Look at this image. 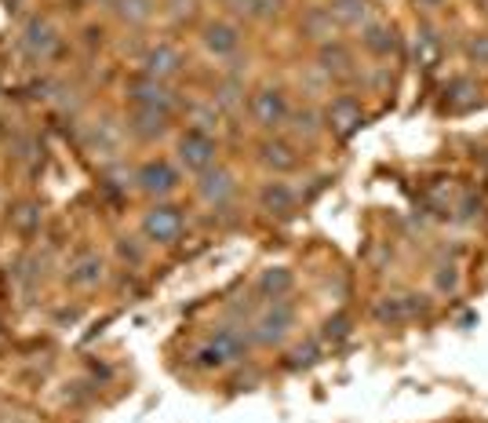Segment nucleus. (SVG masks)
<instances>
[{
	"mask_svg": "<svg viewBox=\"0 0 488 423\" xmlns=\"http://www.w3.org/2000/svg\"><path fill=\"white\" fill-rule=\"evenodd\" d=\"M182 226H186V219H182V212H179L175 205H157V208L146 212V219H143V234H146L150 241H157V244L179 241Z\"/></svg>",
	"mask_w": 488,
	"mask_h": 423,
	"instance_id": "39448f33",
	"label": "nucleus"
},
{
	"mask_svg": "<svg viewBox=\"0 0 488 423\" xmlns=\"http://www.w3.org/2000/svg\"><path fill=\"white\" fill-rule=\"evenodd\" d=\"M318 354H321V347H318L314 340H310L307 347H296V351H291V369H307V365H314Z\"/></svg>",
	"mask_w": 488,
	"mask_h": 423,
	"instance_id": "2f4dec72",
	"label": "nucleus"
},
{
	"mask_svg": "<svg viewBox=\"0 0 488 423\" xmlns=\"http://www.w3.org/2000/svg\"><path fill=\"white\" fill-rule=\"evenodd\" d=\"M103 278H106V263H103V256H95V252H80L69 263V285H77V289H95Z\"/></svg>",
	"mask_w": 488,
	"mask_h": 423,
	"instance_id": "2eb2a0df",
	"label": "nucleus"
},
{
	"mask_svg": "<svg viewBox=\"0 0 488 423\" xmlns=\"http://www.w3.org/2000/svg\"><path fill=\"white\" fill-rule=\"evenodd\" d=\"M288 124H291V135H303V139H314L321 132V114L314 106H299L288 114Z\"/></svg>",
	"mask_w": 488,
	"mask_h": 423,
	"instance_id": "a878e982",
	"label": "nucleus"
},
{
	"mask_svg": "<svg viewBox=\"0 0 488 423\" xmlns=\"http://www.w3.org/2000/svg\"><path fill=\"white\" fill-rule=\"evenodd\" d=\"M117 256H121L124 263L139 267V263H143V256H146V252H143V248H139V244H135L132 237H121V241H117Z\"/></svg>",
	"mask_w": 488,
	"mask_h": 423,
	"instance_id": "473e14b6",
	"label": "nucleus"
},
{
	"mask_svg": "<svg viewBox=\"0 0 488 423\" xmlns=\"http://www.w3.org/2000/svg\"><path fill=\"white\" fill-rule=\"evenodd\" d=\"M288 114H291V106H288L284 88H273V84H266V88H259L252 96V117H255V124L262 132H281L288 124Z\"/></svg>",
	"mask_w": 488,
	"mask_h": 423,
	"instance_id": "f03ea898",
	"label": "nucleus"
},
{
	"mask_svg": "<svg viewBox=\"0 0 488 423\" xmlns=\"http://www.w3.org/2000/svg\"><path fill=\"white\" fill-rule=\"evenodd\" d=\"M128 128L139 135V139H161L168 132V114H157V110H132V121Z\"/></svg>",
	"mask_w": 488,
	"mask_h": 423,
	"instance_id": "412c9836",
	"label": "nucleus"
},
{
	"mask_svg": "<svg viewBox=\"0 0 488 423\" xmlns=\"http://www.w3.org/2000/svg\"><path fill=\"white\" fill-rule=\"evenodd\" d=\"M135 183H139V190L143 194H153V198H164V194H171L175 187H179V168L171 164V161H146L139 172H135Z\"/></svg>",
	"mask_w": 488,
	"mask_h": 423,
	"instance_id": "423d86ee",
	"label": "nucleus"
},
{
	"mask_svg": "<svg viewBox=\"0 0 488 423\" xmlns=\"http://www.w3.org/2000/svg\"><path fill=\"white\" fill-rule=\"evenodd\" d=\"M234 190H237V183H234V172L230 168H223V164H212L208 172H201V183H198V194H201V201H208V205H226L230 198H234Z\"/></svg>",
	"mask_w": 488,
	"mask_h": 423,
	"instance_id": "1a4fd4ad",
	"label": "nucleus"
},
{
	"mask_svg": "<svg viewBox=\"0 0 488 423\" xmlns=\"http://www.w3.org/2000/svg\"><path fill=\"white\" fill-rule=\"evenodd\" d=\"M193 358H198V369H223L226 365V358H223V351L208 340L205 347H198V354H193Z\"/></svg>",
	"mask_w": 488,
	"mask_h": 423,
	"instance_id": "7c9ffc66",
	"label": "nucleus"
},
{
	"mask_svg": "<svg viewBox=\"0 0 488 423\" xmlns=\"http://www.w3.org/2000/svg\"><path fill=\"white\" fill-rule=\"evenodd\" d=\"M361 48L372 59H390L398 51V30L390 23H368V26H361Z\"/></svg>",
	"mask_w": 488,
	"mask_h": 423,
	"instance_id": "ddd939ff",
	"label": "nucleus"
},
{
	"mask_svg": "<svg viewBox=\"0 0 488 423\" xmlns=\"http://www.w3.org/2000/svg\"><path fill=\"white\" fill-rule=\"evenodd\" d=\"M405 303H409V314H412V317L430 310V299H427V296H419V292H405Z\"/></svg>",
	"mask_w": 488,
	"mask_h": 423,
	"instance_id": "f704fd0d",
	"label": "nucleus"
},
{
	"mask_svg": "<svg viewBox=\"0 0 488 423\" xmlns=\"http://www.w3.org/2000/svg\"><path fill=\"white\" fill-rule=\"evenodd\" d=\"M372 317H375L379 325H405L412 314H409L405 296H379V299L372 303Z\"/></svg>",
	"mask_w": 488,
	"mask_h": 423,
	"instance_id": "aec40b11",
	"label": "nucleus"
},
{
	"mask_svg": "<svg viewBox=\"0 0 488 423\" xmlns=\"http://www.w3.org/2000/svg\"><path fill=\"white\" fill-rule=\"evenodd\" d=\"M419 5H423V8H437V5H441V0H419Z\"/></svg>",
	"mask_w": 488,
	"mask_h": 423,
	"instance_id": "4c0bfd02",
	"label": "nucleus"
},
{
	"mask_svg": "<svg viewBox=\"0 0 488 423\" xmlns=\"http://www.w3.org/2000/svg\"><path fill=\"white\" fill-rule=\"evenodd\" d=\"M477 5H481V8H488V0H477Z\"/></svg>",
	"mask_w": 488,
	"mask_h": 423,
	"instance_id": "58836bf2",
	"label": "nucleus"
},
{
	"mask_svg": "<svg viewBox=\"0 0 488 423\" xmlns=\"http://www.w3.org/2000/svg\"><path fill=\"white\" fill-rule=\"evenodd\" d=\"M434 289L441 292V296H452V292H459V271L448 263V267H437L434 271Z\"/></svg>",
	"mask_w": 488,
	"mask_h": 423,
	"instance_id": "c85d7f7f",
	"label": "nucleus"
},
{
	"mask_svg": "<svg viewBox=\"0 0 488 423\" xmlns=\"http://www.w3.org/2000/svg\"><path fill=\"white\" fill-rule=\"evenodd\" d=\"M318 66H321V73L325 77H350L354 73V51H350V44H343V41H325V44H318Z\"/></svg>",
	"mask_w": 488,
	"mask_h": 423,
	"instance_id": "f8f14e48",
	"label": "nucleus"
},
{
	"mask_svg": "<svg viewBox=\"0 0 488 423\" xmlns=\"http://www.w3.org/2000/svg\"><path fill=\"white\" fill-rule=\"evenodd\" d=\"M259 205L270 216H291V208H296V190H291L288 183H281V179H273V183H266L259 190Z\"/></svg>",
	"mask_w": 488,
	"mask_h": 423,
	"instance_id": "dca6fc26",
	"label": "nucleus"
},
{
	"mask_svg": "<svg viewBox=\"0 0 488 423\" xmlns=\"http://www.w3.org/2000/svg\"><path fill=\"white\" fill-rule=\"evenodd\" d=\"M477 103V84L470 77H456L448 88H445V106L448 110H466Z\"/></svg>",
	"mask_w": 488,
	"mask_h": 423,
	"instance_id": "b1692460",
	"label": "nucleus"
},
{
	"mask_svg": "<svg viewBox=\"0 0 488 423\" xmlns=\"http://www.w3.org/2000/svg\"><path fill=\"white\" fill-rule=\"evenodd\" d=\"M212 344L223 351V358H226V365H230V362H241V358L248 354V344H252V340H248V332H244V328L223 325V328L212 336Z\"/></svg>",
	"mask_w": 488,
	"mask_h": 423,
	"instance_id": "f3484780",
	"label": "nucleus"
},
{
	"mask_svg": "<svg viewBox=\"0 0 488 423\" xmlns=\"http://www.w3.org/2000/svg\"><path fill=\"white\" fill-rule=\"evenodd\" d=\"M164 5H168L171 15H189L193 8H198V0H164Z\"/></svg>",
	"mask_w": 488,
	"mask_h": 423,
	"instance_id": "c9c22d12",
	"label": "nucleus"
},
{
	"mask_svg": "<svg viewBox=\"0 0 488 423\" xmlns=\"http://www.w3.org/2000/svg\"><path fill=\"white\" fill-rule=\"evenodd\" d=\"M328 12L336 19V26H368L372 19V5L368 0H328Z\"/></svg>",
	"mask_w": 488,
	"mask_h": 423,
	"instance_id": "a211bd4d",
	"label": "nucleus"
},
{
	"mask_svg": "<svg viewBox=\"0 0 488 423\" xmlns=\"http://www.w3.org/2000/svg\"><path fill=\"white\" fill-rule=\"evenodd\" d=\"M175 153H179V168L201 176V172H208V168L216 164V139L205 128H186L179 146H175Z\"/></svg>",
	"mask_w": 488,
	"mask_h": 423,
	"instance_id": "f257e3e1",
	"label": "nucleus"
},
{
	"mask_svg": "<svg viewBox=\"0 0 488 423\" xmlns=\"http://www.w3.org/2000/svg\"><path fill=\"white\" fill-rule=\"evenodd\" d=\"M291 325H296V307L284 303V299H270V307L255 321V344H262V347L281 344L291 332Z\"/></svg>",
	"mask_w": 488,
	"mask_h": 423,
	"instance_id": "20e7f679",
	"label": "nucleus"
},
{
	"mask_svg": "<svg viewBox=\"0 0 488 423\" xmlns=\"http://www.w3.org/2000/svg\"><path fill=\"white\" fill-rule=\"evenodd\" d=\"M33 219H37V216H33V208H23V212H19V226H23V230H26Z\"/></svg>",
	"mask_w": 488,
	"mask_h": 423,
	"instance_id": "e433bc0d",
	"label": "nucleus"
},
{
	"mask_svg": "<svg viewBox=\"0 0 488 423\" xmlns=\"http://www.w3.org/2000/svg\"><path fill=\"white\" fill-rule=\"evenodd\" d=\"M234 12L237 15H248V19H255V23H266V19H273L281 8H284V0H234Z\"/></svg>",
	"mask_w": 488,
	"mask_h": 423,
	"instance_id": "bb28decb",
	"label": "nucleus"
},
{
	"mask_svg": "<svg viewBox=\"0 0 488 423\" xmlns=\"http://www.w3.org/2000/svg\"><path fill=\"white\" fill-rule=\"evenodd\" d=\"M114 12L128 26H143L153 19V0H114Z\"/></svg>",
	"mask_w": 488,
	"mask_h": 423,
	"instance_id": "393cba45",
	"label": "nucleus"
},
{
	"mask_svg": "<svg viewBox=\"0 0 488 423\" xmlns=\"http://www.w3.org/2000/svg\"><path fill=\"white\" fill-rule=\"evenodd\" d=\"M143 73L153 77V80H171L182 73V51L175 44H153L146 55H143Z\"/></svg>",
	"mask_w": 488,
	"mask_h": 423,
	"instance_id": "6e6552de",
	"label": "nucleus"
},
{
	"mask_svg": "<svg viewBox=\"0 0 488 423\" xmlns=\"http://www.w3.org/2000/svg\"><path fill=\"white\" fill-rule=\"evenodd\" d=\"M59 48V33L48 19H30L26 30H23V51L33 55V59H48L51 51Z\"/></svg>",
	"mask_w": 488,
	"mask_h": 423,
	"instance_id": "9b49d317",
	"label": "nucleus"
},
{
	"mask_svg": "<svg viewBox=\"0 0 488 423\" xmlns=\"http://www.w3.org/2000/svg\"><path fill=\"white\" fill-rule=\"evenodd\" d=\"M303 33H307L310 41H318V44L332 41V33H336V19H332V12H328V8H310V12L303 15Z\"/></svg>",
	"mask_w": 488,
	"mask_h": 423,
	"instance_id": "4be33fe9",
	"label": "nucleus"
},
{
	"mask_svg": "<svg viewBox=\"0 0 488 423\" xmlns=\"http://www.w3.org/2000/svg\"><path fill=\"white\" fill-rule=\"evenodd\" d=\"M437 59H441V37H437V30L434 26H419V33H416V62L423 69H430V66H437Z\"/></svg>",
	"mask_w": 488,
	"mask_h": 423,
	"instance_id": "5701e85b",
	"label": "nucleus"
},
{
	"mask_svg": "<svg viewBox=\"0 0 488 423\" xmlns=\"http://www.w3.org/2000/svg\"><path fill=\"white\" fill-rule=\"evenodd\" d=\"M201 44H205L216 59H230V55L241 48V30H237L234 23H226V19L208 23V26L201 30Z\"/></svg>",
	"mask_w": 488,
	"mask_h": 423,
	"instance_id": "9d476101",
	"label": "nucleus"
},
{
	"mask_svg": "<svg viewBox=\"0 0 488 423\" xmlns=\"http://www.w3.org/2000/svg\"><path fill=\"white\" fill-rule=\"evenodd\" d=\"M87 143H91V150H103V146H106V150H110V153H114V150H117V143H114V135H110V128H106V124H103V128H95V132H91V139H87Z\"/></svg>",
	"mask_w": 488,
	"mask_h": 423,
	"instance_id": "72a5a7b5",
	"label": "nucleus"
},
{
	"mask_svg": "<svg viewBox=\"0 0 488 423\" xmlns=\"http://www.w3.org/2000/svg\"><path fill=\"white\" fill-rule=\"evenodd\" d=\"M259 161L270 168V172L281 176V172H291V168L299 164V153L284 139H266V143H259Z\"/></svg>",
	"mask_w": 488,
	"mask_h": 423,
	"instance_id": "4468645a",
	"label": "nucleus"
},
{
	"mask_svg": "<svg viewBox=\"0 0 488 423\" xmlns=\"http://www.w3.org/2000/svg\"><path fill=\"white\" fill-rule=\"evenodd\" d=\"M128 99H132L135 110H157V114H168V117H171V110H175L171 88H168L164 80H153V77H146V73H139V77L128 80Z\"/></svg>",
	"mask_w": 488,
	"mask_h": 423,
	"instance_id": "7ed1b4c3",
	"label": "nucleus"
},
{
	"mask_svg": "<svg viewBox=\"0 0 488 423\" xmlns=\"http://www.w3.org/2000/svg\"><path fill=\"white\" fill-rule=\"evenodd\" d=\"M291 285H296V274H291L288 267H266L259 274V292L266 299H284L291 292Z\"/></svg>",
	"mask_w": 488,
	"mask_h": 423,
	"instance_id": "6ab92c4d",
	"label": "nucleus"
},
{
	"mask_svg": "<svg viewBox=\"0 0 488 423\" xmlns=\"http://www.w3.org/2000/svg\"><path fill=\"white\" fill-rule=\"evenodd\" d=\"M466 59H470L474 66H488V30H484V33H474V37L466 41Z\"/></svg>",
	"mask_w": 488,
	"mask_h": 423,
	"instance_id": "c756f323",
	"label": "nucleus"
},
{
	"mask_svg": "<svg viewBox=\"0 0 488 423\" xmlns=\"http://www.w3.org/2000/svg\"><path fill=\"white\" fill-rule=\"evenodd\" d=\"M325 121H328V128H332L339 139H350V135L364 124L361 99H354V96H336V99L328 103V110H325Z\"/></svg>",
	"mask_w": 488,
	"mask_h": 423,
	"instance_id": "0eeeda50",
	"label": "nucleus"
},
{
	"mask_svg": "<svg viewBox=\"0 0 488 423\" xmlns=\"http://www.w3.org/2000/svg\"><path fill=\"white\" fill-rule=\"evenodd\" d=\"M350 336H354V321H350L346 314H336V317H328V321H325V328H321V340H325V344H332V347L346 344Z\"/></svg>",
	"mask_w": 488,
	"mask_h": 423,
	"instance_id": "cd10ccee",
	"label": "nucleus"
}]
</instances>
